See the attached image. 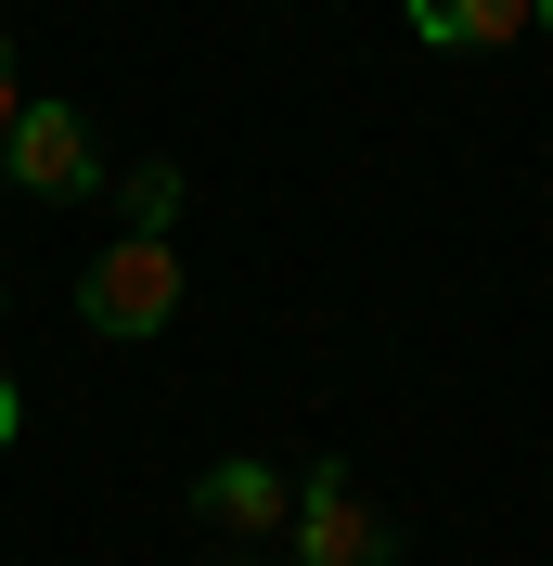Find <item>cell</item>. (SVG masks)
<instances>
[{"label": "cell", "mask_w": 553, "mask_h": 566, "mask_svg": "<svg viewBox=\"0 0 553 566\" xmlns=\"http://www.w3.org/2000/svg\"><path fill=\"white\" fill-rule=\"evenodd\" d=\"M283 566H399V528L361 502V476H347L335 451L296 476V528H283Z\"/></svg>", "instance_id": "obj_2"}, {"label": "cell", "mask_w": 553, "mask_h": 566, "mask_svg": "<svg viewBox=\"0 0 553 566\" xmlns=\"http://www.w3.org/2000/svg\"><path fill=\"white\" fill-rule=\"evenodd\" d=\"M541 39H553V0H541Z\"/></svg>", "instance_id": "obj_9"}, {"label": "cell", "mask_w": 553, "mask_h": 566, "mask_svg": "<svg viewBox=\"0 0 553 566\" xmlns=\"http://www.w3.org/2000/svg\"><path fill=\"white\" fill-rule=\"evenodd\" d=\"M232 566H271V554H232Z\"/></svg>", "instance_id": "obj_10"}, {"label": "cell", "mask_w": 553, "mask_h": 566, "mask_svg": "<svg viewBox=\"0 0 553 566\" xmlns=\"http://www.w3.org/2000/svg\"><path fill=\"white\" fill-rule=\"evenodd\" d=\"M168 219H180V168L142 155V168H129V232H168Z\"/></svg>", "instance_id": "obj_6"}, {"label": "cell", "mask_w": 553, "mask_h": 566, "mask_svg": "<svg viewBox=\"0 0 553 566\" xmlns=\"http://www.w3.org/2000/svg\"><path fill=\"white\" fill-rule=\"evenodd\" d=\"M0 168L27 180L39 207H77V193L104 180V142H91V116H77V104H27V116H13V142H0Z\"/></svg>", "instance_id": "obj_3"}, {"label": "cell", "mask_w": 553, "mask_h": 566, "mask_svg": "<svg viewBox=\"0 0 553 566\" xmlns=\"http://www.w3.org/2000/svg\"><path fill=\"white\" fill-rule=\"evenodd\" d=\"M13 438H27V399H13V374H0V451H13Z\"/></svg>", "instance_id": "obj_8"}, {"label": "cell", "mask_w": 553, "mask_h": 566, "mask_svg": "<svg viewBox=\"0 0 553 566\" xmlns=\"http://www.w3.org/2000/svg\"><path fill=\"white\" fill-rule=\"evenodd\" d=\"M194 515H207L219 541H283L296 528V476H283V463H207V476H194Z\"/></svg>", "instance_id": "obj_4"}, {"label": "cell", "mask_w": 553, "mask_h": 566, "mask_svg": "<svg viewBox=\"0 0 553 566\" xmlns=\"http://www.w3.org/2000/svg\"><path fill=\"white\" fill-rule=\"evenodd\" d=\"M77 322H91L104 348L168 335V322H180V245H168V232H116V245L77 271Z\"/></svg>", "instance_id": "obj_1"}, {"label": "cell", "mask_w": 553, "mask_h": 566, "mask_svg": "<svg viewBox=\"0 0 553 566\" xmlns=\"http://www.w3.org/2000/svg\"><path fill=\"white\" fill-rule=\"evenodd\" d=\"M413 39H438V52H515V39H541V0H413Z\"/></svg>", "instance_id": "obj_5"}, {"label": "cell", "mask_w": 553, "mask_h": 566, "mask_svg": "<svg viewBox=\"0 0 553 566\" xmlns=\"http://www.w3.org/2000/svg\"><path fill=\"white\" fill-rule=\"evenodd\" d=\"M13 116H27V91H13V39H0V142H13Z\"/></svg>", "instance_id": "obj_7"}]
</instances>
